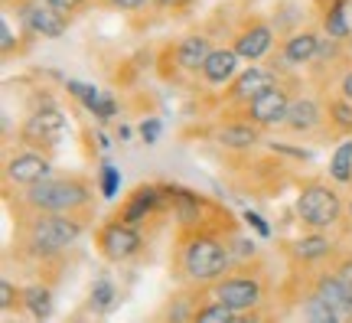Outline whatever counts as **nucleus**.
Instances as JSON below:
<instances>
[{"mask_svg": "<svg viewBox=\"0 0 352 323\" xmlns=\"http://www.w3.org/2000/svg\"><path fill=\"white\" fill-rule=\"evenodd\" d=\"M91 212L16 209V249L33 261H56L85 236Z\"/></svg>", "mask_w": 352, "mask_h": 323, "instance_id": "obj_1", "label": "nucleus"}, {"mask_svg": "<svg viewBox=\"0 0 352 323\" xmlns=\"http://www.w3.org/2000/svg\"><path fill=\"white\" fill-rule=\"evenodd\" d=\"M235 261L228 249V236L219 229H192L176 238V274L192 287H209L228 274Z\"/></svg>", "mask_w": 352, "mask_h": 323, "instance_id": "obj_2", "label": "nucleus"}, {"mask_svg": "<svg viewBox=\"0 0 352 323\" xmlns=\"http://www.w3.org/2000/svg\"><path fill=\"white\" fill-rule=\"evenodd\" d=\"M95 187L85 176H46L20 193V209L36 212H91Z\"/></svg>", "mask_w": 352, "mask_h": 323, "instance_id": "obj_3", "label": "nucleus"}, {"mask_svg": "<svg viewBox=\"0 0 352 323\" xmlns=\"http://www.w3.org/2000/svg\"><path fill=\"white\" fill-rule=\"evenodd\" d=\"M297 219H300L307 229H336V225L346 219V199L340 196L336 183L329 187L327 180H307L300 189H297Z\"/></svg>", "mask_w": 352, "mask_h": 323, "instance_id": "obj_4", "label": "nucleus"}, {"mask_svg": "<svg viewBox=\"0 0 352 323\" xmlns=\"http://www.w3.org/2000/svg\"><path fill=\"white\" fill-rule=\"evenodd\" d=\"M95 249L104 261H111V264H127V261H134L144 255L147 249V238L140 236L138 225L131 222H121V219H104V222L95 229Z\"/></svg>", "mask_w": 352, "mask_h": 323, "instance_id": "obj_5", "label": "nucleus"}, {"mask_svg": "<svg viewBox=\"0 0 352 323\" xmlns=\"http://www.w3.org/2000/svg\"><path fill=\"white\" fill-rule=\"evenodd\" d=\"M209 291H212V298L226 300L228 307H235L239 313H248V320H254V311L267 298V287H264L261 274H245V271L222 274L219 281L209 284Z\"/></svg>", "mask_w": 352, "mask_h": 323, "instance_id": "obj_6", "label": "nucleus"}, {"mask_svg": "<svg viewBox=\"0 0 352 323\" xmlns=\"http://www.w3.org/2000/svg\"><path fill=\"white\" fill-rule=\"evenodd\" d=\"M65 134V114L50 98L20 125V144L33 150H56Z\"/></svg>", "mask_w": 352, "mask_h": 323, "instance_id": "obj_7", "label": "nucleus"}, {"mask_svg": "<svg viewBox=\"0 0 352 323\" xmlns=\"http://www.w3.org/2000/svg\"><path fill=\"white\" fill-rule=\"evenodd\" d=\"M320 43H323V33H320L316 26H303V30L297 26V30H290L287 37L280 39V46H277L271 69L290 72V69L310 65L316 59V52H320Z\"/></svg>", "mask_w": 352, "mask_h": 323, "instance_id": "obj_8", "label": "nucleus"}, {"mask_svg": "<svg viewBox=\"0 0 352 323\" xmlns=\"http://www.w3.org/2000/svg\"><path fill=\"white\" fill-rule=\"evenodd\" d=\"M290 101H294V95H290V85L284 82V79H277L271 88H264L258 98H252L245 108H239L241 118H248V121H254L258 127H284V118H287V108Z\"/></svg>", "mask_w": 352, "mask_h": 323, "instance_id": "obj_9", "label": "nucleus"}, {"mask_svg": "<svg viewBox=\"0 0 352 323\" xmlns=\"http://www.w3.org/2000/svg\"><path fill=\"white\" fill-rule=\"evenodd\" d=\"M16 13L33 39H59L69 30V17L56 10L50 0H16Z\"/></svg>", "mask_w": 352, "mask_h": 323, "instance_id": "obj_10", "label": "nucleus"}, {"mask_svg": "<svg viewBox=\"0 0 352 323\" xmlns=\"http://www.w3.org/2000/svg\"><path fill=\"white\" fill-rule=\"evenodd\" d=\"M52 176V163L43 150H16L7 157L3 163V187L7 189H26V187H36L39 180Z\"/></svg>", "mask_w": 352, "mask_h": 323, "instance_id": "obj_11", "label": "nucleus"}, {"mask_svg": "<svg viewBox=\"0 0 352 323\" xmlns=\"http://www.w3.org/2000/svg\"><path fill=\"white\" fill-rule=\"evenodd\" d=\"M274 43H277V33H274V23H267L261 17H248L241 20V26L232 33V46L239 50V56L245 63H261L274 52Z\"/></svg>", "mask_w": 352, "mask_h": 323, "instance_id": "obj_12", "label": "nucleus"}, {"mask_svg": "<svg viewBox=\"0 0 352 323\" xmlns=\"http://www.w3.org/2000/svg\"><path fill=\"white\" fill-rule=\"evenodd\" d=\"M170 206V193H166V183H140L131 196L118 206L114 212V219H121V222H131V225H144L147 219H153L157 212Z\"/></svg>", "mask_w": 352, "mask_h": 323, "instance_id": "obj_13", "label": "nucleus"}, {"mask_svg": "<svg viewBox=\"0 0 352 323\" xmlns=\"http://www.w3.org/2000/svg\"><path fill=\"white\" fill-rule=\"evenodd\" d=\"M277 79H280V72L271 69V65H258V63L245 65V69L226 85V105L228 108H245L252 98L261 95L264 88L274 85Z\"/></svg>", "mask_w": 352, "mask_h": 323, "instance_id": "obj_14", "label": "nucleus"}, {"mask_svg": "<svg viewBox=\"0 0 352 323\" xmlns=\"http://www.w3.org/2000/svg\"><path fill=\"white\" fill-rule=\"evenodd\" d=\"M284 131L297 137H314L327 131V105H320L314 95H294L284 118Z\"/></svg>", "mask_w": 352, "mask_h": 323, "instance_id": "obj_15", "label": "nucleus"}, {"mask_svg": "<svg viewBox=\"0 0 352 323\" xmlns=\"http://www.w3.org/2000/svg\"><path fill=\"white\" fill-rule=\"evenodd\" d=\"M241 63H245V59L239 56V50H235V46H212L209 59H206V63H202V69H199L202 85H212V88L228 85V82L241 72Z\"/></svg>", "mask_w": 352, "mask_h": 323, "instance_id": "obj_16", "label": "nucleus"}, {"mask_svg": "<svg viewBox=\"0 0 352 323\" xmlns=\"http://www.w3.org/2000/svg\"><path fill=\"white\" fill-rule=\"evenodd\" d=\"M261 131L264 127H258L254 121L239 114L235 121H226V125L215 127V144L222 150H232V154H248V150L261 144Z\"/></svg>", "mask_w": 352, "mask_h": 323, "instance_id": "obj_17", "label": "nucleus"}, {"mask_svg": "<svg viewBox=\"0 0 352 323\" xmlns=\"http://www.w3.org/2000/svg\"><path fill=\"white\" fill-rule=\"evenodd\" d=\"M333 251H336V245H333V238H327L320 229H310L307 236L294 238V242H287V255L294 264H300V268H314V264H323V261L333 258Z\"/></svg>", "mask_w": 352, "mask_h": 323, "instance_id": "obj_18", "label": "nucleus"}, {"mask_svg": "<svg viewBox=\"0 0 352 323\" xmlns=\"http://www.w3.org/2000/svg\"><path fill=\"white\" fill-rule=\"evenodd\" d=\"M209 52H212V39L206 37V33H189V37H183L173 46L176 72L196 75V79H199V69H202V63L209 59Z\"/></svg>", "mask_w": 352, "mask_h": 323, "instance_id": "obj_19", "label": "nucleus"}, {"mask_svg": "<svg viewBox=\"0 0 352 323\" xmlns=\"http://www.w3.org/2000/svg\"><path fill=\"white\" fill-rule=\"evenodd\" d=\"M314 287H316V294L327 300L333 311L340 313V320H352V298H349V291L342 287L336 268H327V271L316 274V278H314Z\"/></svg>", "mask_w": 352, "mask_h": 323, "instance_id": "obj_20", "label": "nucleus"}, {"mask_svg": "<svg viewBox=\"0 0 352 323\" xmlns=\"http://www.w3.org/2000/svg\"><path fill=\"white\" fill-rule=\"evenodd\" d=\"M65 88H69V95L76 101H82L85 105L88 114H95L98 121H111L114 114H118V105H114V98L108 95V92H101V88L95 85H85V82H65Z\"/></svg>", "mask_w": 352, "mask_h": 323, "instance_id": "obj_21", "label": "nucleus"}, {"mask_svg": "<svg viewBox=\"0 0 352 323\" xmlns=\"http://www.w3.org/2000/svg\"><path fill=\"white\" fill-rule=\"evenodd\" d=\"M346 3L349 0H329L327 7L320 10V20H323V33L333 39H349L352 37V23L349 13H346Z\"/></svg>", "mask_w": 352, "mask_h": 323, "instance_id": "obj_22", "label": "nucleus"}, {"mask_svg": "<svg viewBox=\"0 0 352 323\" xmlns=\"http://www.w3.org/2000/svg\"><path fill=\"white\" fill-rule=\"evenodd\" d=\"M327 131L336 137H352V98L346 95L327 98Z\"/></svg>", "mask_w": 352, "mask_h": 323, "instance_id": "obj_23", "label": "nucleus"}, {"mask_svg": "<svg viewBox=\"0 0 352 323\" xmlns=\"http://www.w3.org/2000/svg\"><path fill=\"white\" fill-rule=\"evenodd\" d=\"M20 311H26L33 320H46V317H52V287L43 284V281L26 284L23 287V307H20Z\"/></svg>", "mask_w": 352, "mask_h": 323, "instance_id": "obj_24", "label": "nucleus"}, {"mask_svg": "<svg viewBox=\"0 0 352 323\" xmlns=\"http://www.w3.org/2000/svg\"><path fill=\"white\" fill-rule=\"evenodd\" d=\"M248 320V313H239L235 307H228L226 300H202L199 307H196V317H192V323H241Z\"/></svg>", "mask_w": 352, "mask_h": 323, "instance_id": "obj_25", "label": "nucleus"}, {"mask_svg": "<svg viewBox=\"0 0 352 323\" xmlns=\"http://www.w3.org/2000/svg\"><path fill=\"white\" fill-rule=\"evenodd\" d=\"M300 317L310 323H340V313L316 294V287H310V291L300 294Z\"/></svg>", "mask_w": 352, "mask_h": 323, "instance_id": "obj_26", "label": "nucleus"}, {"mask_svg": "<svg viewBox=\"0 0 352 323\" xmlns=\"http://www.w3.org/2000/svg\"><path fill=\"white\" fill-rule=\"evenodd\" d=\"M329 180L336 187H349L352 183V137H342L333 157H329Z\"/></svg>", "mask_w": 352, "mask_h": 323, "instance_id": "obj_27", "label": "nucleus"}, {"mask_svg": "<svg viewBox=\"0 0 352 323\" xmlns=\"http://www.w3.org/2000/svg\"><path fill=\"white\" fill-rule=\"evenodd\" d=\"M196 307H199V300H192V294H176V298H170L166 311H160V320H192Z\"/></svg>", "mask_w": 352, "mask_h": 323, "instance_id": "obj_28", "label": "nucleus"}, {"mask_svg": "<svg viewBox=\"0 0 352 323\" xmlns=\"http://www.w3.org/2000/svg\"><path fill=\"white\" fill-rule=\"evenodd\" d=\"M114 300H118V291L108 278H98L95 284H91V307L98 313H108L114 307Z\"/></svg>", "mask_w": 352, "mask_h": 323, "instance_id": "obj_29", "label": "nucleus"}, {"mask_svg": "<svg viewBox=\"0 0 352 323\" xmlns=\"http://www.w3.org/2000/svg\"><path fill=\"white\" fill-rule=\"evenodd\" d=\"M121 189V170L114 163H101L98 167V193L104 199H114Z\"/></svg>", "mask_w": 352, "mask_h": 323, "instance_id": "obj_30", "label": "nucleus"}, {"mask_svg": "<svg viewBox=\"0 0 352 323\" xmlns=\"http://www.w3.org/2000/svg\"><path fill=\"white\" fill-rule=\"evenodd\" d=\"M13 307H23V287H13L10 278L0 281V311L10 313Z\"/></svg>", "mask_w": 352, "mask_h": 323, "instance_id": "obj_31", "label": "nucleus"}, {"mask_svg": "<svg viewBox=\"0 0 352 323\" xmlns=\"http://www.w3.org/2000/svg\"><path fill=\"white\" fill-rule=\"evenodd\" d=\"M228 249H232V261H252L254 255H258V245H254L252 238L245 236H228Z\"/></svg>", "mask_w": 352, "mask_h": 323, "instance_id": "obj_32", "label": "nucleus"}, {"mask_svg": "<svg viewBox=\"0 0 352 323\" xmlns=\"http://www.w3.org/2000/svg\"><path fill=\"white\" fill-rule=\"evenodd\" d=\"M0 52H3V59H13V52H20L16 37H13L10 17H7V13H3V20H0Z\"/></svg>", "mask_w": 352, "mask_h": 323, "instance_id": "obj_33", "label": "nucleus"}, {"mask_svg": "<svg viewBox=\"0 0 352 323\" xmlns=\"http://www.w3.org/2000/svg\"><path fill=\"white\" fill-rule=\"evenodd\" d=\"M98 7H104V10H114V13H138L144 10L147 3H153V0H95Z\"/></svg>", "mask_w": 352, "mask_h": 323, "instance_id": "obj_34", "label": "nucleus"}, {"mask_svg": "<svg viewBox=\"0 0 352 323\" xmlns=\"http://www.w3.org/2000/svg\"><path fill=\"white\" fill-rule=\"evenodd\" d=\"M50 3H52V7H56V10H59V13H65V17L72 20L76 13H82V10H85V7H91L95 0H50Z\"/></svg>", "mask_w": 352, "mask_h": 323, "instance_id": "obj_35", "label": "nucleus"}, {"mask_svg": "<svg viewBox=\"0 0 352 323\" xmlns=\"http://www.w3.org/2000/svg\"><path fill=\"white\" fill-rule=\"evenodd\" d=\"M192 3H196V0H153V7H157V10H166V13H173V17L189 13L192 10Z\"/></svg>", "mask_w": 352, "mask_h": 323, "instance_id": "obj_36", "label": "nucleus"}, {"mask_svg": "<svg viewBox=\"0 0 352 323\" xmlns=\"http://www.w3.org/2000/svg\"><path fill=\"white\" fill-rule=\"evenodd\" d=\"M333 268H336V274H340L342 287H346V291H349V298H352V255H342V258L336 261V264H333Z\"/></svg>", "mask_w": 352, "mask_h": 323, "instance_id": "obj_37", "label": "nucleus"}, {"mask_svg": "<svg viewBox=\"0 0 352 323\" xmlns=\"http://www.w3.org/2000/svg\"><path fill=\"white\" fill-rule=\"evenodd\" d=\"M140 137H144V144H157V137H160V121H157V118H147V121L140 125Z\"/></svg>", "mask_w": 352, "mask_h": 323, "instance_id": "obj_38", "label": "nucleus"}, {"mask_svg": "<svg viewBox=\"0 0 352 323\" xmlns=\"http://www.w3.org/2000/svg\"><path fill=\"white\" fill-rule=\"evenodd\" d=\"M245 222L252 225V229H254V232H258V236H264V238L271 236V225L264 222V219H261V216H258V212H252V209H248V212H245Z\"/></svg>", "mask_w": 352, "mask_h": 323, "instance_id": "obj_39", "label": "nucleus"}, {"mask_svg": "<svg viewBox=\"0 0 352 323\" xmlns=\"http://www.w3.org/2000/svg\"><path fill=\"white\" fill-rule=\"evenodd\" d=\"M340 95H346V98H352V65L342 72V79H340Z\"/></svg>", "mask_w": 352, "mask_h": 323, "instance_id": "obj_40", "label": "nucleus"}, {"mask_svg": "<svg viewBox=\"0 0 352 323\" xmlns=\"http://www.w3.org/2000/svg\"><path fill=\"white\" fill-rule=\"evenodd\" d=\"M98 147H101V150L111 147V144H108V134H101V131H98Z\"/></svg>", "mask_w": 352, "mask_h": 323, "instance_id": "obj_41", "label": "nucleus"}, {"mask_svg": "<svg viewBox=\"0 0 352 323\" xmlns=\"http://www.w3.org/2000/svg\"><path fill=\"white\" fill-rule=\"evenodd\" d=\"M346 216H349V219H352V199H349V202H346Z\"/></svg>", "mask_w": 352, "mask_h": 323, "instance_id": "obj_42", "label": "nucleus"}, {"mask_svg": "<svg viewBox=\"0 0 352 323\" xmlns=\"http://www.w3.org/2000/svg\"><path fill=\"white\" fill-rule=\"evenodd\" d=\"M346 46H349V59H352V37H349V39H346Z\"/></svg>", "mask_w": 352, "mask_h": 323, "instance_id": "obj_43", "label": "nucleus"}, {"mask_svg": "<svg viewBox=\"0 0 352 323\" xmlns=\"http://www.w3.org/2000/svg\"><path fill=\"white\" fill-rule=\"evenodd\" d=\"M7 3H13V0H7Z\"/></svg>", "mask_w": 352, "mask_h": 323, "instance_id": "obj_44", "label": "nucleus"}, {"mask_svg": "<svg viewBox=\"0 0 352 323\" xmlns=\"http://www.w3.org/2000/svg\"><path fill=\"white\" fill-rule=\"evenodd\" d=\"M349 189H352V183H349Z\"/></svg>", "mask_w": 352, "mask_h": 323, "instance_id": "obj_45", "label": "nucleus"}]
</instances>
